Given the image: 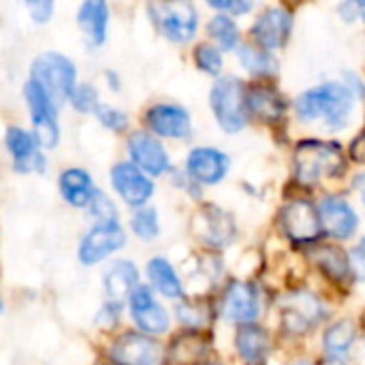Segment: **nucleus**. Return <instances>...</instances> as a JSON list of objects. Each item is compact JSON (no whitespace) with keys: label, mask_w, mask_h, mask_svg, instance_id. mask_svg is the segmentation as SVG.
<instances>
[{"label":"nucleus","mask_w":365,"mask_h":365,"mask_svg":"<svg viewBox=\"0 0 365 365\" xmlns=\"http://www.w3.org/2000/svg\"><path fill=\"white\" fill-rule=\"evenodd\" d=\"M133 231L141 240H152L158 233V216L154 210H139L133 216Z\"/></svg>","instance_id":"33"},{"label":"nucleus","mask_w":365,"mask_h":365,"mask_svg":"<svg viewBox=\"0 0 365 365\" xmlns=\"http://www.w3.org/2000/svg\"><path fill=\"white\" fill-rule=\"evenodd\" d=\"M107 4L105 2H83L79 9V24L92 45H101L107 32Z\"/></svg>","instance_id":"24"},{"label":"nucleus","mask_w":365,"mask_h":365,"mask_svg":"<svg viewBox=\"0 0 365 365\" xmlns=\"http://www.w3.org/2000/svg\"><path fill=\"white\" fill-rule=\"evenodd\" d=\"M240 355L252 365H261L269 355V336L259 325H242L235 336Z\"/></svg>","instance_id":"21"},{"label":"nucleus","mask_w":365,"mask_h":365,"mask_svg":"<svg viewBox=\"0 0 365 365\" xmlns=\"http://www.w3.org/2000/svg\"><path fill=\"white\" fill-rule=\"evenodd\" d=\"M310 257L314 259V263L334 280H344L349 276L351 267V257L344 255L342 248L338 246H319L310 252Z\"/></svg>","instance_id":"25"},{"label":"nucleus","mask_w":365,"mask_h":365,"mask_svg":"<svg viewBox=\"0 0 365 365\" xmlns=\"http://www.w3.org/2000/svg\"><path fill=\"white\" fill-rule=\"evenodd\" d=\"M137 280H139L137 267L133 263H128V261H120V263H115L107 272V276H105V289H107L109 297L122 299L128 293L133 295V291L137 289Z\"/></svg>","instance_id":"26"},{"label":"nucleus","mask_w":365,"mask_h":365,"mask_svg":"<svg viewBox=\"0 0 365 365\" xmlns=\"http://www.w3.org/2000/svg\"><path fill=\"white\" fill-rule=\"evenodd\" d=\"M222 310L227 319L250 325L259 317V291L255 289V284L233 282L225 293Z\"/></svg>","instance_id":"14"},{"label":"nucleus","mask_w":365,"mask_h":365,"mask_svg":"<svg viewBox=\"0 0 365 365\" xmlns=\"http://www.w3.org/2000/svg\"><path fill=\"white\" fill-rule=\"evenodd\" d=\"M291 26H293L291 13L282 6H272L257 17L255 26H252V34H255V41L265 51L278 49L287 43V38L291 34Z\"/></svg>","instance_id":"10"},{"label":"nucleus","mask_w":365,"mask_h":365,"mask_svg":"<svg viewBox=\"0 0 365 365\" xmlns=\"http://www.w3.org/2000/svg\"><path fill=\"white\" fill-rule=\"evenodd\" d=\"M293 365H314V364H310V361H297V364H293Z\"/></svg>","instance_id":"43"},{"label":"nucleus","mask_w":365,"mask_h":365,"mask_svg":"<svg viewBox=\"0 0 365 365\" xmlns=\"http://www.w3.org/2000/svg\"><path fill=\"white\" fill-rule=\"evenodd\" d=\"M195 62L201 71L210 73V75H218L222 68V53L214 47V45H199L195 51Z\"/></svg>","instance_id":"32"},{"label":"nucleus","mask_w":365,"mask_h":365,"mask_svg":"<svg viewBox=\"0 0 365 365\" xmlns=\"http://www.w3.org/2000/svg\"><path fill=\"white\" fill-rule=\"evenodd\" d=\"M133 319L137 327L145 334H165L169 327V317L165 308L154 302L152 291L148 287H137L130 295Z\"/></svg>","instance_id":"12"},{"label":"nucleus","mask_w":365,"mask_h":365,"mask_svg":"<svg viewBox=\"0 0 365 365\" xmlns=\"http://www.w3.org/2000/svg\"><path fill=\"white\" fill-rule=\"evenodd\" d=\"M111 357L118 365H160L163 349L148 336L124 334L111 349Z\"/></svg>","instance_id":"9"},{"label":"nucleus","mask_w":365,"mask_h":365,"mask_svg":"<svg viewBox=\"0 0 365 365\" xmlns=\"http://www.w3.org/2000/svg\"><path fill=\"white\" fill-rule=\"evenodd\" d=\"M178 319L188 327H201L207 323V310L203 306L182 304V306H178Z\"/></svg>","instance_id":"36"},{"label":"nucleus","mask_w":365,"mask_h":365,"mask_svg":"<svg viewBox=\"0 0 365 365\" xmlns=\"http://www.w3.org/2000/svg\"><path fill=\"white\" fill-rule=\"evenodd\" d=\"M124 246V231L120 225H98L94 227L81 242L79 248V259L86 265H94L107 255L120 250Z\"/></svg>","instance_id":"11"},{"label":"nucleus","mask_w":365,"mask_h":365,"mask_svg":"<svg viewBox=\"0 0 365 365\" xmlns=\"http://www.w3.org/2000/svg\"><path fill=\"white\" fill-rule=\"evenodd\" d=\"M297 115L306 122L325 118L334 128L346 124V118L353 109V94L344 83H323L314 90H308L297 98Z\"/></svg>","instance_id":"1"},{"label":"nucleus","mask_w":365,"mask_h":365,"mask_svg":"<svg viewBox=\"0 0 365 365\" xmlns=\"http://www.w3.org/2000/svg\"><path fill=\"white\" fill-rule=\"evenodd\" d=\"M280 220H282L284 233L293 242H314L323 231L321 212L310 201H304V199L291 201L282 210Z\"/></svg>","instance_id":"8"},{"label":"nucleus","mask_w":365,"mask_h":365,"mask_svg":"<svg viewBox=\"0 0 365 365\" xmlns=\"http://www.w3.org/2000/svg\"><path fill=\"white\" fill-rule=\"evenodd\" d=\"M186 169L201 184H216L227 175L229 158L214 148H197L190 152Z\"/></svg>","instance_id":"17"},{"label":"nucleus","mask_w":365,"mask_h":365,"mask_svg":"<svg viewBox=\"0 0 365 365\" xmlns=\"http://www.w3.org/2000/svg\"><path fill=\"white\" fill-rule=\"evenodd\" d=\"M60 190H62V197L75 207L90 205L96 195L90 175L81 169H66L60 175Z\"/></svg>","instance_id":"22"},{"label":"nucleus","mask_w":365,"mask_h":365,"mask_svg":"<svg viewBox=\"0 0 365 365\" xmlns=\"http://www.w3.org/2000/svg\"><path fill=\"white\" fill-rule=\"evenodd\" d=\"M148 124L156 135L182 139L190 133V115L178 105H154L148 111Z\"/></svg>","instance_id":"18"},{"label":"nucleus","mask_w":365,"mask_h":365,"mask_svg":"<svg viewBox=\"0 0 365 365\" xmlns=\"http://www.w3.org/2000/svg\"><path fill=\"white\" fill-rule=\"evenodd\" d=\"M319 212H321L323 229L331 237L346 240V237H351L355 233L359 220H357V214L353 212V207L344 199H340V197H327V199H323Z\"/></svg>","instance_id":"15"},{"label":"nucleus","mask_w":365,"mask_h":365,"mask_svg":"<svg viewBox=\"0 0 365 365\" xmlns=\"http://www.w3.org/2000/svg\"><path fill=\"white\" fill-rule=\"evenodd\" d=\"M355 188H357V192L361 195V199H364V203H365V173H361V175H357V178H355Z\"/></svg>","instance_id":"42"},{"label":"nucleus","mask_w":365,"mask_h":365,"mask_svg":"<svg viewBox=\"0 0 365 365\" xmlns=\"http://www.w3.org/2000/svg\"><path fill=\"white\" fill-rule=\"evenodd\" d=\"M128 152L133 160L148 173L160 175L169 169V156L158 139L148 133H135L128 139Z\"/></svg>","instance_id":"16"},{"label":"nucleus","mask_w":365,"mask_h":365,"mask_svg":"<svg viewBox=\"0 0 365 365\" xmlns=\"http://www.w3.org/2000/svg\"><path fill=\"white\" fill-rule=\"evenodd\" d=\"M207 340L199 334H184L180 338H175L171 355L178 364L190 365L201 361L207 355Z\"/></svg>","instance_id":"29"},{"label":"nucleus","mask_w":365,"mask_h":365,"mask_svg":"<svg viewBox=\"0 0 365 365\" xmlns=\"http://www.w3.org/2000/svg\"><path fill=\"white\" fill-rule=\"evenodd\" d=\"M32 81H36L51 101H66L75 92V66L60 53H43L32 62Z\"/></svg>","instance_id":"3"},{"label":"nucleus","mask_w":365,"mask_h":365,"mask_svg":"<svg viewBox=\"0 0 365 365\" xmlns=\"http://www.w3.org/2000/svg\"><path fill=\"white\" fill-rule=\"evenodd\" d=\"M26 101H28V107L32 113L36 141L47 148H53L58 143V124H56L53 101L47 96V92L36 81H30L26 86Z\"/></svg>","instance_id":"6"},{"label":"nucleus","mask_w":365,"mask_h":365,"mask_svg":"<svg viewBox=\"0 0 365 365\" xmlns=\"http://www.w3.org/2000/svg\"><path fill=\"white\" fill-rule=\"evenodd\" d=\"M28 9H30L32 19L47 21L51 17V13H53V2H49V0H34V2L28 4Z\"/></svg>","instance_id":"39"},{"label":"nucleus","mask_w":365,"mask_h":365,"mask_svg":"<svg viewBox=\"0 0 365 365\" xmlns=\"http://www.w3.org/2000/svg\"><path fill=\"white\" fill-rule=\"evenodd\" d=\"M346 160L338 143L304 141L295 150V173L304 184H317L323 178H336L344 171Z\"/></svg>","instance_id":"2"},{"label":"nucleus","mask_w":365,"mask_h":365,"mask_svg":"<svg viewBox=\"0 0 365 365\" xmlns=\"http://www.w3.org/2000/svg\"><path fill=\"white\" fill-rule=\"evenodd\" d=\"M6 148L11 150V154L15 156V167L19 171H36L43 169L45 160L41 154H36V137L26 133L24 128H9L6 130Z\"/></svg>","instance_id":"20"},{"label":"nucleus","mask_w":365,"mask_h":365,"mask_svg":"<svg viewBox=\"0 0 365 365\" xmlns=\"http://www.w3.org/2000/svg\"><path fill=\"white\" fill-rule=\"evenodd\" d=\"M96 115H98V120H101L105 126H109L111 130H124V128L128 126V120H126V115H124L122 111L113 109V107L98 105V109H96Z\"/></svg>","instance_id":"37"},{"label":"nucleus","mask_w":365,"mask_h":365,"mask_svg":"<svg viewBox=\"0 0 365 365\" xmlns=\"http://www.w3.org/2000/svg\"><path fill=\"white\" fill-rule=\"evenodd\" d=\"M237 56H240V62L244 64V68H248L255 75H274L278 71V60L274 58V53H269L265 49L244 45V47H240Z\"/></svg>","instance_id":"30"},{"label":"nucleus","mask_w":365,"mask_h":365,"mask_svg":"<svg viewBox=\"0 0 365 365\" xmlns=\"http://www.w3.org/2000/svg\"><path fill=\"white\" fill-rule=\"evenodd\" d=\"M280 308H282V323L293 334H304L312 329L325 314L323 304L308 291L289 293L282 299Z\"/></svg>","instance_id":"7"},{"label":"nucleus","mask_w":365,"mask_h":365,"mask_svg":"<svg viewBox=\"0 0 365 365\" xmlns=\"http://www.w3.org/2000/svg\"><path fill=\"white\" fill-rule=\"evenodd\" d=\"M111 182L128 205H143L154 192L152 182L130 163L115 165L111 171Z\"/></svg>","instance_id":"13"},{"label":"nucleus","mask_w":365,"mask_h":365,"mask_svg":"<svg viewBox=\"0 0 365 365\" xmlns=\"http://www.w3.org/2000/svg\"><path fill=\"white\" fill-rule=\"evenodd\" d=\"M355 338H357V327L351 321H340V323L331 325L325 331L323 346H325L329 357L338 359V357H344L349 353V349L353 346Z\"/></svg>","instance_id":"27"},{"label":"nucleus","mask_w":365,"mask_h":365,"mask_svg":"<svg viewBox=\"0 0 365 365\" xmlns=\"http://www.w3.org/2000/svg\"><path fill=\"white\" fill-rule=\"evenodd\" d=\"M210 101L218 118V124L225 130L237 133L246 126V92L237 77L218 79L212 88Z\"/></svg>","instance_id":"4"},{"label":"nucleus","mask_w":365,"mask_h":365,"mask_svg":"<svg viewBox=\"0 0 365 365\" xmlns=\"http://www.w3.org/2000/svg\"><path fill=\"white\" fill-rule=\"evenodd\" d=\"M201 237L203 242H207L210 246H225L231 242V237L235 235V225L231 220V216L218 207H207L201 212Z\"/></svg>","instance_id":"23"},{"label":"nucleus","mask_w":365,"mask_h":365,"mask_svg":"<svg viewBox=\"0 0 365 365\" xmlns=\"http://www.w3.org/2000/svg\"><path fill=\"white\" fill-rule=\"evenodd\" d=\"M246 107L252 115H257L263 122H276L282 118L287 103L280 96L278 90L269 86H252L246 90Z\"/></svg>","instance_id":"19"},{"label":"nucleus","mask_w":365,"mask_h":365,"mask_svg":"<svg viewBox=\"0 0 365 365\" xmlns=\"http://www.w3.org/2000/svg\"><path fill=\"white\" fill-rule=\"evenodd\" d=\"M150 15L158 30L175 43L190 41L197 32V11L190 2H154Z\"/></svg>","instance_id":"5"},{"label":"nucleus","mask_w":365,"mask_h":365,"mask_svg":"<svg viewBox=\"0 0 365 365\" xmlns=\"http://www.w3.org/2000/svg\"><path fill=\"white\" fill-rule=\"evenodd\" d=\"M90 207H92V214L101 220V225H113V222H115V207H113V203L107 199V195H103V192L96 190V195H94Z\"/></svg>","instance_id":"35"},{"label":"nucleus","mask_w":365,"mask_h":365,"mask_svg":"<svg viewBox=\"0 0 365 365\" xmlns=\"http://www.w3.org/2000/svg\"><path fill=\"white\" fill-rule=\"evenodd\" d=\"M71 101H73V107L77 111H96L98 105H101L98 103V94H96V90L90 83L77 86L73 96H71Z\"/></svg>","instance_id":"34"},{"label":"nucleus","mask_w":365,"mask_h":365,"mask_svg":"<svg viewBox=\"0 0 365 365\" xmlns=\"http://www.w3.org/2000/svg\"><path fill=\"white\" fill-rule=\"evenodd\" d=\"M351 267L359 280H365V240H361L351 252Z\"/></svg>","instance_id":"38"},{"label":"nucleus","mask_w":365,"mask_h":365,"mask_svg":"<svg viewBox=\"0 0 365 365\" xmlns=\"http://www.w3.org/2000/svg\"><path fill=\"white\" fill-rule=\"evenodd\" d=\"M210 4L216 9H222V11H233V13H246L252 9L250 2H210Z\"/></svg>","instance_id":"40"},{"label":"nucleus","mask_w":365,"mask_h":365,"mask_svg":"<svg viewBox=\"0 0 365 365\" xmlns=\"http://www.w3.org/2000/svg\"><path fill=\"white\" fill-rule=\"evenodd\" d=\"M212 38L222 47V49H233L240 41V30L235 26V21L229 15H216L210 26H207Z\"/></svg>","instance_id":"31"},{"label":"nucleus","mask_w":365,"mask_h":365,"mask_svg":"<svg viewBox=\"0 0 365 365\" xmlns=\"http://www.w3.org/2000/svg\"><path fill=\"white\" fill-rule=\"evenodd\" d=\"M351 152H353V158L355 160H361L365 163V130L355 139V143H353V148H351Z\"/></svg>","instance_id":"41"},{"label":"nucleus","mask_w":365,"mask_h":365,"mask_svg":"<svg viewBox=\"0 0 365 365\" xmlns=\"http://www.w3.org/2000/svg\"><path fill=\"white\" fill-rule=\"evenodd\" d=\"M148 274H150V280L154 282V287L165 295V297H180L184 291H182V282L175 274V269L160 257L152 259L148 263Z\"/></svg>","instance_id":"28"}]
</instances>
